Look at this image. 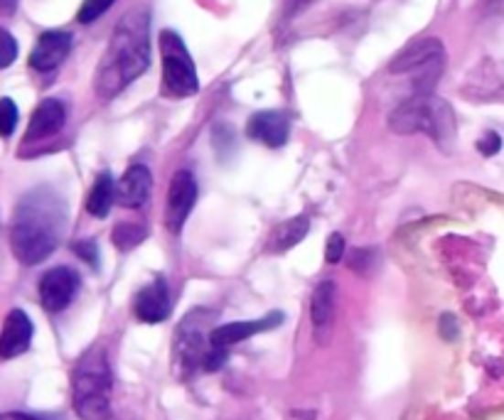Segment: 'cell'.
<instances>
[{
    "label": "cell",
    "instance_id": "cb8c5ba5",
    "mask_svg": "<svg viewBox=\"0 0 504 420\" xmlns=\"http://www.w3.org/2000/svg\"><path fill=\"white\" fill-rule=\"evenodd\" d=\"M371 263H374V251L371 248H355L352 258H349V268L355 273H370Z\"/></svg>",
    "mask_w": 504,
    "mask_h": 420
},
{
    "label": "cell",
    "instance_id": "7402d4cb",
    "mask_svg": "<svg viewBox=\"0 0 504 420\" xmlns=\"http://www.w3.org/2000/svg\"><path fill=\"white\" fill-rule=\"evenodd\" d=\"M116 0H84L80 8V16H77V20H80L81 25H89L94 23L96 17H102L106 10L113 5Z\"/></svg>",
    "mask_w": 504,
    "mask_h": 420
},
{
    "label": "cell",
    "instance_id": "603a6c76",
    "mask_svg": "<svg viewBox=\"0 0 504 420\" xmlns=\"http://www.w3.org/2000/svg\"><path fill=\"white\" fill-rule=\"evenodd\" d=\"M17 59V42L5 27H0V69H8Z\"/></svg>",
    "mask_w": 504,
    "mask_h": 420
},
{
    "label": "cell",
    "instance_id": "7a4b0ae2",
    "mask_svg": "<svg viewBox=\"0 0 504 420\" xmlns=\"http://www.w3.org/2000/svg\"><path fill=\"white\" fill-rule=\"evenodd\" d=\"M150 62V20L145 10H135L121 20L111 35L109 49L99 67L96 91L102 99H111L138 79Z\"/></svg>",
    "mask_w": 504,
    "mask_h": 420
},
{
    "label": "cell",
    "instance_id": "52a82bcc",
    "mask_svg": "<svg viewBox=\"0 0 504 420\" xmlns=\"http://www.w3.org/2000/svg\"><path fill=\"white\" fill-rule=\"evenodd\" d=\"M205 310H198V312H189L185 322L177 330V337H175L173 344V357H175V369L180 373L182 379H188L189 373L198 372L199 366L205 369V359L209 354V334L205 332Z\"/></svg>",
    "mask_w": 504,
    "mask_h": 420
},
{
    "label": "cell",
    "instance_id": "5b68a950",
    "mask_svg": "<svg viewBox=\"0 0 504 420\" xmlns=\"http://www.w3.org/2000/svg\"><path fill=\"white\" fill-rule=\"evenodd\" d=\"M160 57H163V87L170 96H192L199 91L195 62L185 42L173 30L160 32Z\"/></svg>",
    "mask_w": 504,
    "mask_h": 420
},
{
    "label": "cell",
    "instance_id": "d4e9b609",
    "mask_svg": "<svg viewBox=\"0 0 504 420\" xmlns=\"http://www.w3.org/2000/svg\"><path fill=\"white\" fill-rule=\"evenodd\" d=\"M345 256V238L342 234H330L327 236V247H325V261L339 263Z\"/></svg>",
    "mask_w": 504,
    "mask_h": 420
},
{
    "label": "cell",
    "instance_id": "e0dca14e",
    "mask_svg": "<svg viewBox=\"0 0 504 420\" xmlns=\"http://www.w3.org/2000/svg\"><path fill=\"white\" fill-rule=\"evenodd\" d=\"M335 293L338 288L330 280H323L320 286L313 290V300H310V320H313V327H316L317 340H327V332L332 327V315H335Z\"/></svg>",
    "mask_w": 504,
    "mask_h": 420
},
{
    "label": "cell",
    "instance_id": "3957f363",
    "mask_svg": "<svg viewBox=\"0 0 504 420\" xmlns=\"http://www.w3.org/2000/svg\"><path fill=\"white\" fill-rule=\"evenodd\" d=\"M111 389H113V376H111L106 352L102 347L89 349L71 373V398L80 418L109 420Z\"/></svg>",
    "mask_w": 504,
    "mask_h": 420
},
{
    "label": "cell",
    "instance_id": "6da1fadb",
    "mask_svg": "<svg viewBox=\"0 0 504 420\" xmlns=\"http://www.w3.org/2000/svg\"><path fill=\"white\" fill-rule=\"evenodd\" d=\"M67 205L49 187H38L20 199L10 226V247L25 266L42 263L55 254L67 231Z\"/></svg>",
    "mask_w": 504,
    "mask_h": 420
},
{
    "label": "cell",
    "instance_id": "f546056e",
    "mask_svg": "<svg viewBox=\"0 0 504 420\" xmlns=\"http://www.w3.org/2000/svg\"><path fill=\"white\" fill-rule=\"evenodd\" d=\"M5 420H40V418L27 415V413H10V415H5Z\"/></svg>",
    "mask_w": 504,
    "mask_h": 420
},
{
    "label": "cell",
    "instance_id": "8992f818",
    "mask_svg": "<svg viewBox=\"0 0 504 420\" xmlns=\"http://www.w3.org/2000/svg\"><path fill=\"white\" fill-rule=\"evenodd\" d=\"M443 59H445V52H443L441 40L431 37V40L413 42L411 47L403 49L389 69H391V74L416 72V94H431L435 79L443 72Z\"/></svg>",
    "mask_w": 504,
    "mask_h": 420
},
{
    "label": "cell",
    "instance_id": "ac0fdd59",
    "mask_svg": "<svg viewBox=\"0 0 504 420\" xmlns=\"http://www.w3.org/2000/svg\"><path fill=\"white\" fill-rule=\"evenodd\" d=\"M307 229H310V222H307L306 216H295V219L278 224L276 229L271 231V236H268L266 251L284 254V251H288V248H293L306 238Z\"/></svg>",
    "mask_w": 504,
    "mask_h": 420
},
{
    "label": "cell",
    "instance_id": "9c48e42d",
    "mask_svg": "<svg viewBox=\"0 0 504 420\" xmlns=\"http://www.w3.org/2000/svg\"><path fill=\"white\" fill-rule=\"evenodd\" d=\"M80 290V276L67 266L48 270L40 280V302L48 312H62Z\"/></svg>",
    "mask_w": 504,
    "mask_h": 420
},
{
    "label": "cell",
    "instance_id": "2e32d148",
    "mask_svg": "<svg viewBox=\"0 0 504 420\" xmlns=\"http://www.w3.org/2000/svg\"><path fill=\"white\" fill-rule=\"evenodd\" d=\"M64 119H67V111H64V103L57 101V99H45V101L35 109L30 119V126H27V133H25V141L32 143V141H42V138H49L62 131Z\"/></svg>",
    "mask_w": 504,
    "mask_h": 420
},
{
    "label": "cell",
    "instance_id": "8fae6325",
    "mask_svg": "<svg viewBox=\"0 0 504 420\" xmlns=\"http://www.w3.org/2000/svg\"><path fill=\"white\" fill-rule=\"evenodd\" d=\"M281 322H284V312H271V315L256 320V322H229V325H220L209 332V344L214 349H227L229 352L231 344H239V341L249 340V337L259 332H268V330H273Z\"/></svg>",
    "mask_w": 504,
    "mask_h": 420
},
{
    "label": "cell",
    "instance_id": "ffe728a7",
    "mask_svg": "<svg viewBox=\"0 0 504 420\" xmlns=\"http://www.w3.org/2000/svg\"><path fill=\"white\" fill-rule=\"evenodd\" d=\"M111 236H113V247L121 248V251H131V248L141 244L143 238L148 236V231L141 224H119Z\"/></svg>",
    "mask_w": 504,
    "mask_h": 420
},
{
    "label": "cell",
    "instance_id": "ba28073f",
    "mask_svg": "<svg viewBox=\"0 0 504 420\" xmlns=\"http://www.w3.org/2000/svg\"><path fill=\"white\" fill-rule=\"evenodd\" d=\"M198 202V183H195V174L189 170H180L175 173L170 190H167V206H166V222L170 231H182L185 219L192 212V206Z\"/></svg>",
    "mask_w": 504,
    "mask_h": 420
},
{
    "label": "cell",
    "instance_id": "83f0119b",
    "mask_svg": "<svg viewBox=\"0 0 504 420\" xmlns=\"http://www.w3.org/2000/svg\"><path fill=\"white\" fill-rule=\"evenodd\" d=\"M441 334H443V340H456L457 337V325H456V318H453V315H443Z\"/></svg>",
    "mask_w": 504,
    "mask_h": 420
},
{
    "label": "cell",
    "instance_id": "5bb4252c",
    "mask_svg": "<svg viewBox=\"0 0 504 420\" xmlns=\"http://www.w3.org/2000/svg\"><path fill=\"white\" fill-rule=\"evenodd\" d=\"M246 133H249V138L268 145V148H281L288 141V135H291V123H288L284 113L261 111L253 113L252 119H249Z\"/></svg>",
    "mask_w": 504,
    "mask_h": 420
},
{
    "label": "cell",
    "instance_id": "7c38bea8",
    "mask_svg": "<svg viewBox=\"0 0 504 420\" xmlns=\"http://www.w3.org/2000/svg\"><path fill=\"white\" fill-rule=\"evenodd\" d=\"M32 320L23 310H10L0 332V359H16L25 354L32 344Z\"/></svg>",
    "mask_w": 504,
    "mask_h": 420
},
{
    "label": "cell",
    "instance_id": "4316f807",
    "mask_svg": "<svg viewBox=\"0 0 504 420\" xmlns=\"http://www.w3.org/2000/svg\"><path fill=\"white\" fill-rule=\"evenodd\" d=\"M74 254H80L89 266H99V247H96V241L91 238H84L80 244H74Z\"/></svg>",
    "mask_w": 504,
    "mask_h": 420
},
{
    "label": "cell",
    "instance_id": "f1b7e54d",
    "mask_svg": "<svg viewBox=\"0 0 504 420\" xmlns=\"http://www.w3.org/2000/svg\"><path fill=\"white\" fill-rule=\"evenodd\" d=\"M17 8V0H0V13L3 16H13Z\"/></svg>",
    "mask_w": 504,
    "mask_h": 420
},
{
    "label": "cell",
    "instance_id": "277c9868",
    "mask_svg": "<svg viewBox=\"0 0 504 420\" xmlns=\"http://www.w3.org/2000/svg\"><path fill=\"white\" fill-rule=\"evenodd\" d=\"M394 133H425L435 143H450L456 138V119L450 106L434 94H413L389 116Z\"/></svg>",
    "mask_w": 504,
    "mask_h": 420
},
{
    "label": "cell",
    "instance_id": "d6986e66",
    "mask_svg": "<svg viewBox=\"0 0 504 420\" xmlns=\"http://www.w3.org/2000/svg\"><path fill=\"white\" fill-rule=\"evenodd\" d=\"M113 199H116V180H113V174L111 173H102L99 177H96L91 192H89V199H87L89 215H94L96 219L109 216Z\"/></svg>",
    "mask_w": 504,
    "mask_h": 420
},
{
    "label": "cell",
    "instance_id": "9a60e30c",
    "mask_svg": "<svg viewBox=\"0 0 504 420\" xmlns=\"http://www.w3.org/2000/svg\"><path fill=\"white\" fill-rule=\"evenodd\" d=\"M153 190V174L145 165H131L116 184V199L126 209H138L148 202Z\"/></svg>",
    "mask_w": 504,
    "mask_h": 420
},
{
    "label": "cell",
    "instance_id": "44dd1931",
    "mask_svg": "<svg viewBox=\"0 0 504 420\" xmlns=\"http://www.w3.org/2000/svg\"><path fill=\"white\" fill-rule=\"evenodd\" d=\"M17 126V106L13 99H0V135L8 138Z\"/></svg>",
    "mask_w": 504,
    "mask_h": 420
},
{
    "label": "cell",
    "instance_id": "30bf717a",
    "mask_svg": "<svg viewBox=\"0 0 504 420\" xmlns=\"http://www.w3.org/2000/svg\"><path fill=\"white\" fill-rule=\"evenodd\" d=\"M170 310H173V302H170V290L163 278H155L135 295L134 312L141 322H148V325L166 322L170 318Z\"/></svg>",
    "mask_w": 504,
    "mask_h": 420
},
{
    "label": "cell",
    "instance_id": "484cf974",
    "mask_svg": "<svg viewBox=\"0 0 504 420\" xmlns=\"http://www.w3.org/2000/svg\"><path fill=\"white\" fill-rule=\"evenodd\" d=\"M477 151L482 152V155H497V152L502 151V138H499V133H495V131H488V133L482 135L480 141H477Z\"/></svg>",
    "mask_w": 504,
    "mask_h": 420
},
{
    "label": "cell",
    "instance_id": "4fadbf2b",
    "mask_svg": "<svg viewBox=\"0 0 504 420\" xmlns=\"http://www.w3.org/2000/svg\"><path fill=\"white\" fill-rule=\"evenodd\" d=\"M71 49V35L62 30L42 32L30 55V67L38 72H52L67 59Z\"/></svg>",
    "mask_w": 504,
    "mask_h": 420
}]
</instances>
